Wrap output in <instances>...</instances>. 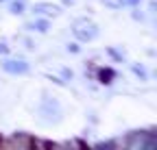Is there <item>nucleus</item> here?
Returning <instances> with one entry per match:
<instances>
[{
    "mask_svg": "<svg viewBox=\"0 0 157 150\" xmlns=\"http://www.w3.org/2000/svg\"><path fill=\"white\" fill-rule=\"evenodd\" d=\"M26 7H29L26 0H9V2H7V11L11 15H24L26 13Z\"/></svg>",
    "mask_w": 157,
    "mask_h": 150,
    "instance_id": "obj_8",
    "label": "nucleus"
},
{
    "mask_svg": "<svg viewBox=\"0 0 157 150\" xmlns=\"http://www.w3.org/2000/svg\"><path fill=\"white\" fill-rule=\"evenodd\" d=\"M24 28H26L29 33L46 35V33L50 31V20H48V17H39V15H35L31 22H26V24H24Z\"/></svg>",
    "mask_w": 157,
    "mask_h": 150,
    "instance_id": "obj_7",
    "label": "nucleus"
},
{
    "mask_svg": "<svg viewBox=\"0 0 157 150\" xmlns=\"http://www.w3.org/2000/svg\"><path fill=\"white\" fill-rule=\"evenodd\" d=\"M37 120L44 126H55L63 120V104L59 102V98L50 96V93H44V98L39 100L37 107Z\"/></svg>",
    "mask_w": 157,
    "mask_h": 150,
    "instance_id": "obj_1",
    "label": "nucleus"
},
{
    "mask_svg": "<svg viewBox=\"0 0 157 150\" xmlns=\"http://www.w3.org/2000/svg\"><path fill=\"white\" fill-rule=\"evenodd\" d=\"M148 13H151V15L155 13V0H151V2H148Z\"/></svg>",
    "mask_w": 157,
    "mask_h": 150,
    "instance_id": "obj_19",
    "label": "nucleus"
},
{
    "mask_svg": "<svg viewBox=\"0 0 157 150\" xmlns=\"http://www.w3.org/2000/svg\"><path fill=\"white\" fill-rule=\"evenodd\" d=\"M116 144L113 141H96L94 144V148H98V150H107V148H113Z\"/></svg>",
    "mask_w": 157,
    "mask_h": 150,
    "instance_id": "obj_15",
    "label": "nucleus"
},
{
    "mask_svg": "<svg viewBox=\"0 0 157 150\" xmlns=\"http://www.w3.org/2000/svg\"><path fill=\"white\" fill-rule=\"evenodd\" d=\"M0 68H2V72L11 74V76H24V74L31 72V63L26 59H11L9 54L0 61Z\"/></svg>",
    "mask_w": 157,
    "mask_h": 150,
    "instance_id": "obj_4",
    "label": "nucleus"
},
{
    "mask_svg": "<svg viewBox=\"0 0 157 150\" xmlns=\"http://www.w3.org/2000/svg\"><path fill=\"white\" fill-rule=\"evenodd\" d=\"M105 52H107V57H111V59H113V63H124V61H127L124 52H122V50H118L116 46H107V48H105Z\"/></svg>",
    "mask_w": 157,
    "mask_h": 150,
    "instance_id": "obj_9",
    "label": "nucleus"
},
{
    "mask_svg": "<svg viewBox=\"0 0 157 150\" xmlns=\"http://www.w3.org/2000/svg\"><path fill=\"white\" fill-rule=\"evenodd\" d=\"M24 44H26V48H29V50H33V48H35V46H33V42H31V39H24Z\"/></svg>",
    "mask_w": 157,
    "mask_h": 150,
    "instance_id": "obj_20",
    "label": "nucleus"
},
{
    "mask_svg": "<svg viewBox=\"0 0 157 150\" xmlns=\"http://www.w3.org/2000/svg\"><path fill=\"white\" fill-rule=\"evenodd\" d=\"M66 50L70 54H78V52H81V44H78V42H68L66 44Z\"/></svg>",
    "mask_w": 157,
    "mask_h": 150,
    "instance_id": "obj_13",
    "label": "nucleus"
},
{
    "mask_svg": "<svg viewBox=\"0 0 157 150\" xmlns=\"http://www.w3.org/2000/svg\"><path fill=\"white\" fill-rule=\"evenodd\" d=\"M61 7L59 5H52V2H46V0H42V2H33L31 7V13L33 15H39V17H57V15H61Z\"/></svg>",
    "mask_w": 157,
    "mask_h": 150,
    "instance_id": "obj_5",
    "label": "nucleus"
},
{
    "mask_svg": "<svg viewBox=\"0 0 157 150\" xmlns=\"http://www.w3.org/2000/svg\"><path fill=\"white\" fill-rule=\"evenodd\" d=\"M9 52H11V46L7 42H0V57H7Z\"/></svg>",
    "mask_w": 157,
    "mask_h": 150,
    "instance_id": "obj_16",
    "label": "nucleus"
},
{
    "mask_svg": "<svg viewBox=\"0 0 157 150\" xmlns=\"http://www.w3.org/2000/svg\"><path fill=\"white\" fill-rule=\"evenodd\" d=\"M55 85H59V87H66V81H61V79H59V76H48Z\"/></svg>",
    "mask_w": 157,
    "mask_h": 150,
    "instance_id": "obj_18",
    "label": "nucleus"
},
{
    "mask_svg": "<svg viewBox=\"0 0 157 150\" xmlns=\"http://www.w3.org/2000/svg\"><path fill=\"white\" fill-rule=\"evenodd\" d=\"M74 2V0H63V5H72Z\"/></svg>",
    "mask_w": 157,
    "mask_h": 150,
    "instance_id": "obj_21",
    "label": "nucleus"
},
{
    "mask_svg": "<svg viewBox=\"0 0 157 150\" xmlns=\"http://www.w3.org/2000/svg\"><path fill=\"white\" fill-rule=\"evenodd\" d=\"M129 150H157V133L155 130H133L124 139Z\"/></svg>",
    "mask_w": 157,
    "mask_h": 150,
    "instance_id": "obj_3",
    "label": "nucleus"
},
{
    "mask_svg": "<svg viewBox=\"0 0 157 150\" xmlns=\"http://www.w3.org/2000/svg\"><path fill=\"white\" fill-rule=\"evenodd\" d=\"M131 72L140 81H148V70L144 68V63H131Z\"/></svg>",
    "mask_w": 157,
    "mask_h": 150,
    "instance_id": "obj_10",
    "label": "nucleus"
},
{
    "mask_svg": "<svg viewBox=\"0 0 157 150\" xmlns=\"http://www.w3.org/2000/svg\"><path fill=\"white\" fill-rule=\"evenodd\" d=\"M142 2H144V0H124V7H129V9L131 7H140Z\"/></svg>",
    "mask_w": 157,
    "mask_h": 150,
    "instance_id": "obj_17",
    "label": "nucleus"
},
{
    "mask_svg": "<svg viewBox=\"0 0 157 150\" xmlns=\"http://www.w3.org/2000/svg\"><path fill=\"white\" fill-rule=\"evenodd\" d=\"M118 79V72L111 68V65H101L96 70V83L103 85V87H111Z\"/></svg>",
    "mask_w": 157,
    "mask_h": 150,
    "instance_id": "obj_6",
    "label": "nucleus"
},
{
    "mask_svg": "<svg viewBox=\"0 0 157 150\" xmlns=\"http://www.w3.org/2000/svg\"><path fill=\"white\" fill-rule=\"evenodd\" d=\"M101 2H103L107 9H113V11H118V9L124 7V0H101Z\"/></svg>",
    "mask_w": 157,
    "mask_h": 150,
    "instance_id": "obj_11",
    "label": "nucleus"
},
{
    "mask_svg": "<svg viewBox=\"0 0 157 150\" xmlns=\"http://www.w3.org/2000/svg\"><path fill=\"white\" fill-rule=\"evenodd\" d=\"M59 79L68 83V81H72V79H74V72H72L70 68H61V74H59Z\"/></svg>",
    "mask_w": 157,
    "mask_h": 150,
    "instance_id": "obj_14",
    "label": "nucleus"
},
{
    "mask_svg": "<svg viewBox=\"0 0 157 150\" xmlns=\"http://www.w3.org/2000/svg\"><path fill=\"white\" fill-rule=\"evenodd\" d=\"M131 17H133L135 22H144V20H146V15L142 13L140 7H131Z\"/></svg>",
    "mask_w": 157,
    "mask_h": 150,
    "instance_id": "obj_12",
    "label": "nucleus"
},
{
    "mask_svg": "<svg viewBox=\"0 0 157 150\" xmlns=\"http://www.w3.org/2000/svg\"><path fill=\"white\" fill-rule=\"evenodd\" d=\"M7 2H9V0H0V5H7Z\"/></svg>",
    "mask_w": 157,
    "mask_h": 150,
    "instance_id": "obj_22",
    "label": "nucleus"
},
{
    "mask_svg": "<svg viewBox=\"0 0 157 150\" xmlns=\"http://www.w3.org/2000/svg\"><path fill=\"white\" fill-rule=\"evenodd\" d=\"M70 31H72L74 39H76L78 44H90V42H94L96 37L101 35L98 24L92 20V17H87V15L76 17V20L72 22V26H70Z\"/></svg>",
    "mask_w": 157,
    "mask_h": 150,
    "instance_id": "obj_2",
    "label": "nucleus"
}]
</instances>
